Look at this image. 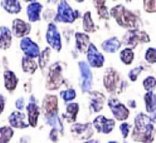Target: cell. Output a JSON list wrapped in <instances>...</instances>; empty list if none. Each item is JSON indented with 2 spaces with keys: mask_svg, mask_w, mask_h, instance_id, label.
Masks as SVG:
<instances>
[{
  "mask_svg": "<svg viewBox=\"0 0 156 143\" xmlns=\"http://www.w3.org/2000/svg\"><path fill=\"white\" fill-rule=\"evenodd\" d=\"M155 128L152 117L144 113H139L135 117V127L131 138L134 141L140 143H152L154 141Z\"/></svg>",
  "mask_w": 156,
  "mask_h": 143,
  "instance_id": "obj_1",
  "label": "cell"
},
{
  "mask_svg": "<svg viewBox=\"0 0 156 143\" xmlns=\"http://www.w3.org/2000/svg\"><path fill=\"white\" fill-rule=\"evenodd\" d=\"M109 16L115 19L117 23L128 30H140L142 22L139 17L135 15L132 11L126 8L123 5H117L110 8Z\"/></svg>",
  "mask_w": 156,
  "mask_h": 143,
  "instance_id": "obj_2",
  "label": "cell"
},
{
  "mask_svg": "<svg viewBox=\"0 0 156 143\" xmlns=\"http://www.w3.org/2000/svg\"><path fill=\"white\" fill-rule=\"evenodd\" d=\"M124 83L125 81L121 80L119 72L115 68L109 67L105 70L103 74V85L111 95L119 94L123 90Z\"/></svg>",
  "mask_w": 156,
  "mask_h": 143,
  "instance_id": "obj_3",
  "label": "cell"
},
{
  "mask_svg": "<svg viewBox=\"0 0 156 143\" xmlns=\"http://www.w3.org/2000/svg\"><path fill=\"white\" fill-rule=\"evenodd\" d=\"M64 81L62 65L59 62L54 63L48 69L45 88L50 91L58 90L62 86Z\"/></svg>",
  "mask_w": 156,
  "mask_h": 143,
  "instance_id": "obj_4",
  "label": "cell"
},
{
  "mask_svg": "<svg viewBox=\"0 0 156 143\" xmlns=\"http://www.w3.org/2000/svg\"><path fill=\"white\" fill-rule=\"evenodd\" d=\"M150 42V37L147 32L142 30H128L122 37V42L127 48L134 49L139 44Z\"/></svg>",
  "mask_w": 156,
  "mask_h": 143,
  "instance_id": "obj_5",
  "label": "cell"
},
{
  "mask_svg": "<svg viewBox=\"0 0 156 143\" xmlns=\"http://www.w3.org/2000/svg\"><path fill=\"white\" fill-rule=\"evenodd\" d=\"M79 15H80L79 11L73 10V8L70 6V5L66 1L62 0L58 4L55 21L58 22L73 23L77 18L80 17Z\"/></svg>",
  "mask_w": 156,
  "mask_h": 143,
  "instance_id": "obj_6",
  "label": "cell"
},
{
  "mask_svg": "<svg viewBox=\"0 0 156 143\" xmlns=\"http://www.w3.org/2000/svg\"><path fill=\"white\" fill-rule=\"evenodd\" d=\"M41 112L45 119H49L58 115V99L56 95L47 94L42 99Z\"/></svg>",
  "mask_w": 156,
  "mask_h": 143,
  "instance_id": "obj_7",
  "label": "cell"
},
{
  "mask_svg": "<svg viewBox=\"0 0 156 143\" xmlns=\"http://www.w3.org/2000/svg\"><path fill=\"white\" fill-rule=\"evenodd\" d=\"M73 137L77 141H89L94 136V130L92 123L86 124H73L70 127Z\"/></svg>",
  "mask_w": 156,
  "mask_h": 143,
  "instance_id": "obj_8",
  "label": "cell"
},
{
  "mask_svg": "<svg viewBox=\"0 0 156 143\" xmlns=\"http://www.w3.org/2000/svg\"><path fill=\"white\" fill-rule=\"evenodd\" d=\"M108 106L112 113L114 118L119 122L126 121L129 116V110L123 103H121L118 98L110 97L107 100Z\"/></svg>",
  "mask_w": 156,
  "mask_h": 143,
  "instance_id": "obj_9",
  "label": "cell"
},
{
  "mask_svg": "<svg viewBox=\"0 0 156 143\" xmlns=\"http://www.w3.org/2000/svg\"><path fill=\"white\" fill-rule=\"evenodd\" d=\"M78 67L80 71L81 77V89L83 93L91 91L93 85V73L90 69V66L87 63L82 61L78 63Z\"/></svg>",
  "mask_w": 156,
  "mask_h": 143,
  "instance_id": "obj_10",
  "label": "cell"
},
{
  "mask_svg": "<svg viewBox=\"0 0 156 143\" xmlns=\"http://www.w3.org/2000/svg\"><path fill=\"white\" fill-rule=\"evenodd\" d=\"M46 39L49 47L59 52L62 48L61 36L58 30L57 25L54 22H49L48 25V30L46 32Z\"/></svg>",
  "mask_w": 156,
  "mask_h": 143,
  "instance_id": "obj_11",
  "label": "cell"
},
{
  "mask_svg": "<svg viewBox=\"0 0 156 143\" xmlns=\"http://www.w3.org/2000/svg\"><path fill=\"white\" fill-rule=\"evenodd\" d=\"M20 48L24 54V56L32 59L38 58L41 54L40 47L38 46V44L32 41L29 37H24L21 39Z\"/></svg>",
  "mask_w": 156,
  "mask_h": 143,
  "instance_id": "obj_12",
  "label": "cell"
},
{
  "mask_svg": "<svg viewBox=\"0 0 156 143\" xmlns=\"http://www.w3.org/2000/svg\"><path fill=\"white\" fill-rule=\"evenodd\" d=\"M26 112L28 117V124L29 126L35 128L38 124V119L41 114V107L38 105V101L35 98L34 95H31L30 97V102L26 106Z\"/></svg>",
  "mask_w": 156,
  "mask_h": 143,
  "instance_id": "obj_13",
  "label": "cell"
},
{
  "mask_svg": "<svg viewBox=\"0 0 156 143\" xmlns=\"http://www.w3.org/2000/svg\"><path fill=\"white\" fill-rule=\"evenodd\" d=\"M92 124L98 132L109 134L113 131L116 122L114 119H109L105 117L104 115H98L93 121Z\"/></svg>",
  "mask_w": 156,
  "mask_h": 143,
  "instance_id": "obj_14",
  "label": "cell"
},
{
  "mask_svg": "<svg viewBox=\"0 0 156 143\" xmlns=\"http://www.w3.org/2000/svg\"><path fill=\"white\" fill-rule=\"evenodd\" d=\"M86 56L89 65L93 68H101L103 66V64L105 62L104 56L99 52V50L95 47V45L93 43H90L89 47L86 51Z\"/></svg>",
  "mask_w": 156,
  "mask_h": 143,
  "instance_id": "obj_15",
  "label": "cell"
},
{
  "mask_svg": "<svg viewBox=\"0 0 156 143\" xmlns=\"http://www.w3.org/2000/svg\"><path fill=\"white\" fill-rule=\"evenodd\" d=\"M31 25L22 19H15L12 22V35L16 38H24L30 34Z\"/></svg>",
  "mask_w": 156,
  "mask_h": 143,
  "instance_id": "obj_16",
  "label": "cell"
},
{
  "mask_svg": "<svg viewBox=\"0 0 156 143\" xmlns=\"http://www.w3.org/2000/svg\"><path fill=\"white\" fill-rule=\"evenodd\" d=\"M89 104L90 108L94 113L101 111L103 109V106L106 102V97L101 92L98 90L89 91Z\"/></svg>",
  "mask_w": 156,
  "mask_h": 143,
  "instance_id": "obj_17",
  "label": "cell"
},
{
  "mask_svg": "<svg viewBox=\"0 0 156 143\" xmlns=\"http://www.w3.org/2000/svg\"><path fill=\"white\" fill-rule=\"evenodd\" d=\"M8 123L11 128L16 129H26L29 127L26 122V114L23 112L14 111L8 116Z\"/></svg>",
  "mask_w": 156,
  "mask_h": 143,
  "instance_id": "obj_18",
  "label": "cell"
},
{
  "mask_svg": "<svg viewBox=\"0 0 156 143\" xmlns=\"http://www.w3.org/2000/svg\"><path fill=\"white\" fill-rule=\"evenodd\" d=\"M42 5L39 2L31 1L27 5L26 13L30 22H36L41 21V14L42 10Z\"/></svg>",
  "mask_w": 156,
  "mask_h": 143,
  "instance_id": "obj_19",
  "label": "cell"
},
{
  "mask_svg": "<svg viewBox=\"0 0 156 143\" xmlns=\"http://www.w3.org/2000/svg\"><path fill=\"white\" fill-rule=\"evenodd\" d=\"M76 49L81 54H85L90 45V36L83 32H76Z\"/></svg>",
  "mask_w": 156,
  "mask_h": 143,
  "instance_id": "obj_20",
  "label": "cell"
},
{
  "mask_svg": "<svg viewBox=\"0 0 156 143\" xmlns=\"http://www.w3.org/2000/svg\"><path fill=\"white\" fill-rule=\"evenodd\" d=\"M19 82V79L17 78V76L16 75V73L9 70L6 69L4 72V85L6 90L12 92L14 91L16 89L17 85Z\"/></svg>",
  "mask_w": 156,
  "mask_h": 143,
  "instance_id": "obj_21",
  "label": "cell"
},
{
  "mask_svg": "<svg viewBox=\"0 0 156 143\" xmlns=\"http://www.w3.org/2000/svg\"><path fill=\"white\" fill-rule=\"evenodd\" d=\"M13 35L10 29L6 26L0 27V49L7 50L12 45Z\"/></svg>",
  "mask_w": 156,
  "mask_h": 143,
  "instance_id": "obj_22",
  "label": "cell"
},
{
  "mask_svg": "<svg viewBox=\"0 0 156 143\" xmlns=\"http://www.w3.org/2000/svg\"><path fill=\"white\" fill-rule=\"evenodd\" d=\"M78 112H79L78 103L71 102L66 105V112H65V114H63V117H64V119H66L67 121V123L75 124V122L76 121Z\"/></svg>",
  "mask_w": 156,
  "mask_h": 143,
  "instance_id": "obj_23",
  "label": "cell"
},
{
  "mask_svg": "<svg viewBox=\"0 0 156 143\" xmlns=\"http://www.w3.org/2000/svg\"><path fill=\"white\" fill-rule=\"evenodd\" d=\"M121 41L117 37H111L102 42L101 48L106 53H116L121 48Z\"/></svg>",
  "mask_w": 156,
  "mask_h": 143,
  "instance_id": "obj_24",
  "label": "cell"
},
{
  "mask_svg": "<svg viewBox=\"0 0 156 143\" xmlns=\"http://www.w3.org/2000/svg\"><path fill=\"white\" fill-rule=\"evenodd\" d=\"M0 4L3 9L11 15L19 14L22 10L21 4L18 0H2Z\"/></svg>",
  "mask_w": 156,
  "mask_h": 143,
  "instance_id": "obj_25",
  "label": "cell"
},
{
  "mask_svg": "<svg viewBox=\"0 0 156 143\" xmlns=\"http://www.w3.org/2000/svg\"><path fill=\"white\" fill-rule=\"evenodd\" d=\"M145 109L148 114H155L156 95L154 91H148L144 96Z\"/></svg>",
  "mask_w": 156,
  "mask_h": 143,
  "instance_id": "obj_26",
  "label": "cell"
},
{
  "mask_svg": "<svg viewBox=\"0 0 156 143\" xmlns=\"http://www.w3.org/2000/svg\"><path fill=\"white\" fill-rule=\"evenodd\" d=\"M38 67L39 65L38 63L35 61V59L29 58L26 56H23L22 58V69L23 73L28 74H34Z\"/></svg>",
  "mask_w": 156,
  "mask_h": 143,
  "instance_id": "obj_27",
  "label": "cell"
},
{
  "mask_svg": "<svg viewBox=\"0 0 156 143\" xmlns=\"http://www.w3.org/2000/svg\"><path fill=\"white\" fill-rule=\"evenodd\" d=\"M93 3L97 10V14L99 17L102 20H109L110 16H109L108 7L106 6V1L105 0H94L93 1Z\"/></svg>",
  "mask_w": 156,
  "mask_h": 143,
  "instance_id": "obj_28",
  "label": "cell"
},
{
  "mask_svg": "<svg viewBox=\"0 0 156 143\" xmlns=\"http://www.w3.org/2000/svg\"><path fill=\"white\" fill-rule=\"evenodd\" d=\"M83 29L86 33H94L96 32L95 24L92 20L91 12H86L83 17Z\"/></svg>",
  "mask_w": 156,
  "mask_h": 143,
  "instance_id": "obj_29",
  "label": "cell"
},
{
  "mask_svg": "<svg viewBox=\"0 0 156 143\" xmlns=\"http://www.w3.org/2000/svg\"><path fill=\"white\" fill-rule=\"evenodd\" d=\"M50 55H51V49L49 47L45 48L44 50H42L39 56V60H38V65L39 67L43 71L44 68L47 66L49 60H50Z\"/></svg>",
  "mask_w": 156,
  "mask_h": 143,
  "instance_id": "obj_30",
  "label": "cell"
},
{
  "mask_svg": "<svg viewBox=\"0 0 156 143\" xmlns=\"http://www.w3.org/2000/svg\"><path fill=\"white\" fill-rule=\"evenodd\" d=\"M119 57L122 63H124L126 65H129L132 64L135 58V54L134 51L130 48H126L123 50L120 51L119 53Z\"/></svg>",
  "mask_w": 156,
  "mask_h": 143,
  "instance_id": "obj_31",
  "label": "cell"
},
{
  "mask_svg": "<svg viewBox=\"0 0 156 143\" xmlns=\"http://www.w3.org/2000/svg\"><path fill=\"white\" fill-rule=\"evenodd\" d=\"M14 136V130L10 126L0 128V143H9Z\"/></svg>",
  "mask_w": 156,
  "mask_h": 143,
  "instance_id": "obj_32",
  "label": "cell"
},
{
  "mask_svg": "<svg viewBox=\"0 0 156 143\" xmlns=\"http://www.w3.org/2000/svg\"><path fill=\"white\" fill-rule=\"evenodd\" d=\"M46 120V124L48 125H49L52 129H55L57 131H58L61 134H63V131H64V126H63L62 122L59 118L58 115L57 116H54L52 118H49V119H45Z\"/></svg>",
  "mask_w": 156,
  "mask_h": 143,
  "instance_id": "obj_33",
  "label": "cell"
},
{
  "mask_svg": "<svg viewBox=\"0 0 156 143\" xmlns=\"http://www.w3.org/2000/svg\"><path fill=\"white\" fill-rule=\"evenodd\" d=\"M76 97V92L74 89H67L60 92V97L65 103H71Z\"/></svg>",
  "mask_w": 156,
  "mask_h": 143,
  "instance_id": "obj_34",
  "label": "cell"
},
{
  "mask_svg": "<svg viewBox=\"0 0 156 143\" xmlns=\"http://www.w3.org/2000/svg\"><path fill=\"white\" fill-rule=\"evenodd\" d=\"M143 86L144 89L148 92V91H154L155 90L156 80L154 76H148L147 78L144 80L143 81Z\"/></svg>",
  "mask_w": 156,
  "mask_h": 143,
  "instance_id": "obj_35",
  "label": "cell"
},
{
  "mask_svg": "<svg viewBox=\"0 0 156 143\" xmlns=\"http://www.w3.org/2000/svg\"><path fill=\"white\" fill-rule=\"evenodd\" d=\"M144 59L150 64H154L156 62V50L154 48H147L144 54Z\"/></svg>",
  "mask_w": 156,
  "mask_h": 143,
  "instance_id": "obj_36",
  "label": "cell"
},
{
  "mask_svg": "<svg viewBox=\"0 0 156 143\" xmlns=\"http://www.w3.org/2000/svg\"><path fill=\"white\" fill-rule=\"evenodd\" d=\"M143 70H144V67L142 65L131 69L128 73V78L131 80V81H136L138 78V76L141 74V73L143 72Z\"/></svg>",
  "mask_w": 156,
  "mask_h": 143,
  "instance_id": "obj_37",
  "label": "cell"
},
{
  "mask_svg": "<svg viewBox=\"0 0 156 143\" xmlns=\"http://www.w3.org/2000/svg\"><path fill=\"white\" fill-rule=\"evenodd\" d=\"M144 9L146 13H155L156 1L155 0H144Z\"/></svg>",
  "mask_w": 156,
  "mask_h": 143,
  "instance_id": "obj_38",
  "label": "cell"
},
{
  "mask_svg": "<svg viewBox=\"0 0 156 143\" xmlns=\"http://www.w3.org/2000/svg\"><path fill=\"white\" fill-rule=\"evenodd\" d=\"M131 129H132V125H131L130 124H128V123H126V122L122 123V124L119 125L120 132H121L122 137H123L124 139H126V138H127V136H128L129 133H130Z\"/></svg>",
  "mask_w": 156,
  "mask_h": 143,
  "instance_id": "obj_39",
  "label": "cell"
},
{
  "mask_svg": "<svg viewBox=\"0 0 156 143\" xmlns=\"http://www.w3.org/2000/svg\"><path fill=\"white\" fill-rule=\"evenodd\" d=\"M62 135L63 134H61L58 131H57L55 129H51V131L49 132V140L52 141L53 142H58L59 137Z\"/></svg>",
  "mask_w": 156,
  "mask_h": 143,
  "instance_id": "obj_40",
  "label": "cell"
},
{
  "mask_svg": "<svg viewBox=\"0 0 156 143\" xmlns=\"http://www.w3.org/2000/svg\"><path fill=\"white\" fill-rule=\"evenodd\" d=\"M16 107L18 109L17 111L22 112L25 108V102L23 97H19L16 101Z\"/></svg>",
  "mask_w": 156,
  "mask_h": 143,
  "instance_id": "obj_41",
  "label": "cell"
},
{
  "mask_svg": "<svg viewBox=\"0 0 156 143\" xmlns=\"http://www.w3.org/2000/svg\"><path fill=\"white\" fill-rule=\"evenodd\" d=\"M5 97L3 94H0V114L5 110Z\"/></svg>",
  "mask_w": 156,
  "mask_h": 143,
  "instance_id": "obj_42",
  "label": "cell"
},
{
  "mask_svg": "<svg viewBox=\"0 0 156 143\" xmlns=\"http://www.w3.org/2000/svg\"><path fill=\"white\" fill-rule=\"evenodd\" d=\"M127 106L131 108H136V103L134 99H131V100H128L127 101Z\"/></svg>",
  "mask_w": 156,
  "mask_h": 143,
  "instance_id": "obj_43",
  "label": "cell"
},
{
  "mask_svg": "<svg viewBox=\"0 0 156 143\" xmlns=\"http://www.w3.org/2000/svg\"><path fill=\"white\" fill-rule=\"evenodd\" d=\"M83 143H99V141L97 140H89V141H86Z\"/></svg>",
  "mask_w": 156,
  "mask_h": 143,
  "instance_id": "obj_44",
  "label": "cell"
},
{
  "mask_svg": "<svg viewBox=\"0 0 156 143\" xmlns=\"http://www.w3.org/2000/svg\"><path fill=\"white\" fill-rule=\"evenodd\" d=\"M108 143H118L117 141H109Z\"/></svg>",
  "mask_w": 156,
  "mask_h": 143,
  "instance_id": "obj_45",
  "label": "cell"
},
{
  "mask_svg": "<svg viewBox=\"0 0 156 143\" xmlns=\"http://www.w3.org/2000/svg\"><path fill=\"white\" fill-rule=\"evenodd\" d=\"M124 143H128V142H124Z\"/></svg>",
  "mask_w": 156,
  "mask_h": 143,
  "instance_id": "obj_46",
  "label": "cell"
}]
</instances>
